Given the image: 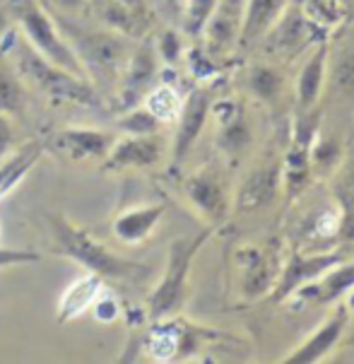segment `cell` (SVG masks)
Instances as JSON below:
<instances>
[{
  "instance_id": "cell-1",
  "label": "cell",
  "mask_w": 354,
  "mask_h": 364,
  "mask_svg": "<svg viewBox=\"0 0 354 364\" xmlns=\"http://www.w3.org/2000/svg\"><path fill=\"white\" fill-rule=\"evenodd\" d=\"M0 53L8 55L10 63L17 68L24 85L34 87L41 97H46L51 104H75V107H102L104 97L99 95L95 85L87 77L73 75L63 68L48 63L43 55L34 51L22 39L20 29H10L3 36Z\"/></svg>"
},
{
  "instance_id": "cell-2",
  "label": "cell",
  "mask_w": 354,
  "mask_h": 364,
  "mask_svg": "<svg viewBox=\"0 0 354 364\" xmlns=\"http://www.w3.org/2000/svg\"><path fill=\"white\" fill-rule=\"evenodd\" d=\"M48 227H51L55 251L77 263L87 273L99 275L102 280H135L147 270L145 265L118 256L111 246L97 239L87 227L70 220L65 213L48 215Z\"/></svg>"
},
{
  "instance_id": "cell-3",
  "label": "cell",
  "mask_w": 354,
  "mask_h": 364,
  "mask_svg": "<svg viewBox=\"0 0 354 364\" xmlns=\"http://www.w3.org/2000/svg\"><path fill=\"white\" fill-rule=\"evenodd\" d=\"M55 22L63 29L65 39L70 41L87 80L95 85L102 97L114 95L123 65H126L128 55L135 46L133 39L104 27H77V24H70V20H65V17Z\"/></svg>"
},
{
  "instance_id": "cell-4",
  "label": "cell",
  "mask_w": 354,
  "mask_h": 364,
  "mask_svg": "<svg viewBox=\"0 0 354 364\" xmlns=\"http://www.w3.org/2000/svg\"><path fill=\"white\" fill-rule=\"evenodd\" d=\"M213 232V227H205L203 232L193 234V237H178L169 244L164 273H161L159 282L147 297V318L150 321L181 314L186 299H188L191 270H193L200 249L210 242Z\"/></svg>"
},
{
  "instance_id": "cell-5",
  "label": "cell",
  "mask_w": 354,
  "mask_h": 364,
  "mask_svg": "<svg viewBox=\"0 0 354 364\" xmlns=\"http://www.w3.org/2000/svg\"><path fill=\"white\" fill-rule=\"evenodd\" d=\"M10 10L15 17V27L20 29L22 39L34 48L36 53L43 55L48 63L63 68L73 75L87 77L80 58L73 51L70 41L65 39L63 29L58 27L51 10L41 0H10Z\"/></svg>"
},
{
  "instance_id": "cell-6",
  "label": "cell",
  "mask_w": 354,
  "mask_h": 364,
  "mask_svg": "<svg viewBox=\"0 0 354 364\" xmlns=\"http://www.w3.org/2000/svg\"><path fill=\"white\" fill-rule=\"evenodd\" d=\"M220 338V333L210 328H198L181 316H166L152 321L150 331L142 336V350L154 362H181L200 353L208 341Z\"/></svg>"
},
{
  "instance_id": "cell-7",
  "label": "cell",
  "mask_w": 354,
  "mask_h": 364,
  "mask_svg": "<svg viewBox=\"0 0 354 364\" xmlns=\"http://www.w3.org/2000/svg\"><path fill=\"white\" fill-rule=\"evenodd\" d=\"M181 193L188 208L205 227H220L232 213V193L220 166L205 164L181 181Z\"/></svg>"
},
{
  "instance_id": "cell-8",
  "label": "cell",
  "mask_w": 354,
  "mask_h": 364,
  "mask_svg": "<svg viewBox=\"0 0 354 364\" xmlns=\"http://www.w3.org/2000/svg\"><path fill=\"white\" fill-rule=\"evenodd\" d=\"M116 135L104 131V128L92 126H60L46 135L43 150L53 152L55 157L65 159L73 164L97 162L102 164L109 155Z\"/></svg>"
},
{
  "instance_id": "cell-9",
  "label": "cell",
  "mask_w": 354,
  "mask_h": 364,
  "mask_svg": "<svg viewBox=\"0 0 354 364\" xmlns=\"http://www.w3.org/2000/svg\"><path fill=\"white\" fill-rule=\"evenodd\" d=\"M323 34V27H318L311 17L304 12V8L296 0H291L287 10L279 15V20L268 29V34L258 41V46H265L275 60L294 58L299 55L309 44Z\"/></svg>"
},
{
  "instance_id": "cell-10",
  "label": "cell",
  "mask_w": 354,
  "mask_h": 364,
  "mask_svg": "<svg viewBox=\"0 0 354 364\" xmlns=\"http://www.w3.org/2000/svg\"><path fill=\"white\" fill-rule=\"evenodd\" d=\"M159 70L161 63L157 51H154L152 39H140V44L133 46V51H130L126 65L121 70V77H118L114 92L118 111L138 107L145 100L147 92L159 82Z\"/></svg>"
},
{
  "instance_id": "cell-11",
  "label": "cell",
  "mask_w": 354,
  "mask_h": 364,
  "mask_svg": "<svg viewBox=\"0 0 354 364\" xmlns=\"http://www.w3.org/2000/svg\"><path fill=\"white\" fill-rule=\"evenodd\" d=\"M236 273H239V292L246 301H256L270 297L277 285L279 268L275 251H268L265 246L246 244L234 251Z\"/></svg>"
},
{
  "instance_id": "cell-12",
  "label": "cell",
  "mask_w": 354,
  "mask_h": 364,
  "mask_svg": "<svg viewBox=\"0 0 354 364\" xmlns=\"http://www.w3.org/2000/svg\"><path fill=\"white\" fill-rule=\"evenodd\" d=\"M282 193V162L270 159L253 166L232 193V213L256 215L268 210Z\"/></svg>"
},
{
  "instance_id": "cell-13",
  "label": "cell",
  "mask_w": 354,
  "mask_h": 364,
  "mask_svg": "<svg viewBox=\"0 0 354 364\" xmlns=\"http://www.w3.org/2000/svg\"><path fill=\"white\" fill-rule=\"evenodd\" d=\"M210 104H213V95L208 87H195L183 97V107L176 116V133L171 138L169 157L171 166H181L191 150L198 145L205 126L210 123Z\"/></svg>"
},
{
  "instance_id": "cell-14",
  "label": "cell",
  "mask_w": 354,
  "mask_h": 364,
  "mask_svg": "<svg viewBox=\"0 0 354 364\" xmlns=\"http://www.w3.org/2000/svg\"><path fill=\"white\" fill-rule=\"evenodd\" d=\"M166 140L161 133L152 135H118L104 157L102 171H128V169H154L166 157Z\"/></svg>"
},
{
  "instance_id": "cell-15",
  "label": "cell",
  "mask_w": 354,
  "mask_h": 364,
  "mask_svg": "<svg viewBox=\"0 0 354 364\" xmlns=\"http://www.w3.org/2000/svg\"><path fill=\"white\" fill-rule=\"evenodd\" d=\"M210 121L215 123L217 145L227 157H239L251 145V121H248L244 104H239L232 97L213 100V104H210Z\"/></svg>"
},
{
  "instance_id": "cell-16",
  "label": "cell",
  "mask_w": 354,
  "mask_h": 364,
  "mask_svg": "<svg viewBox=\"0 0 354 364\" xmlns=\"http://www.w3.org/2000/svg\"><path fill=\"white\" fill-rule=\"evenodd\" d=\"M350 321H352L350 306L345 304V299L338 301V309L326 318V323L318 326V328H316L301 345H296L287 357H282V362L284 364H313V362L326 360L328 355L335 353V348H338L340 341L345 338L347 328H350Z\"/></svg>"
},
{
  "instance_id": "cell-17",
  "label": "cell",
  "mask_w": 354,
  "mask_h": 364,
  "mask_svg": "<svg viewBox=\"0 0 354 364\" xmlns=\"http://www.w3.org/2000/svg\"><path fill=\"white\" fill-rule=\"evenodd\" d=\"M347 256L340 251H318V254H294L287 263L279 268L277 285L272 289L270 297L275 301H287L291 294L299 287L313 282L316 277H321L326 270H331L333 265L343 263Z\"/></svg>"
},
{
  "instance_id": "cell-18",
  "label": "cell",
  "mask_w": 354,
  "mask_h": 364,
  "mask_svg": "<svg viewBox=\"0 0 354 364\" xmlns=\"http://www.w3.org/2000/svg\"><path fill=\"white\" fill-rule=\"evenodd\" d=\"M246 0H217L213 15L203 29L205 48L213 58L229 55L234 48H239V34L244 24Z\"/></svg>"
},
{
  "instance_id": "cell-19",
  "label": "cell",
  "mask_w": 354,
  "mask_h": 364,
  "mask_svg": "<svg viewBox=\"0 0 354 364\" xmlns=\"http://www.w3.org/2000/svg\"><path fill=\"white\" fill-rule=\"evenodd\" d=\"M166 213L164 203H142L126 208L111 220V234L126 246H138L152 237Z\"/></svg>"
},
{
  "instance_id": "cell-20",
  "label": "cell",
  "mask_w": 354,
  "mask_h": 364,
  "mask_svg": "<svg viewBox=\"0 0 354 364\" xmlns=\"http://www.w3.org/2000/svg\"><path fill=\"white\" fill-rule=\"evenodd\" d=\"M352 287H354V261L345 258L343 263L333 265L331 270H326V273L321 277H316L313 282L299 287L291 297L306 301V304L328 306V304L343 301Z\"/></svg>"
},
{
  "instance_id": "cell-21",
  "label": "cell",
  "mask_w": 354,
  "mask_h": 364,
  "mask_svg": "<svg viewBox=\"0 0 354 364\" xmlns=\"http://www.w3.org/2000/svg\"><path fill=\"white\" fill-rule=\"evenodd\" d=\"M326 77H328V44H318L301 65L299 75L294 82V97H296V111L299 116L313 114L321 104V97L326 92Z\"/></svg>"
},
{
  "instance_id": "cell-22",
  "label": "cell",
  "mask_w": 354,
  "mask_h": 364,
  "mask_svg": "<svg viewBox=\"0 0 354 364\" xmlns=\"http://www.w3.org/2000/svg\"><path fill=\"white\" fill-rule=\"evenodd\" d=\"M102 287H104L102 277L85 270V275L73 280L63 289V294H60L58 306H55V323H70V321L85 316L92 309V304H95L97 294L102 292Z\"/></svg>"
},
{
  "instance_id": "cell-23",
  "label": "cell",
  "mask_w": 354,
  "mask_h": 364,
  "mask_svg": "<svg viewBox=\"0 0 354 364\" xmlns=\"http://www.w3.org/2000/svg\"><path fill=\"white\" fill-rule=\"evenodd\" d=\"M291 0H246L244 24L239 34V48H253L279 20Z\"/></svg>"
},
{
  "instance_id": "cell-24",
  "label": "cell",
  "mask_w": 354,
  "mask_h": 364,
  "mask_svg": "<svg viewBox=\"0 0 354 364\" xmlns=\"http://www.w3.org/2000/svg\"><path fill=\"white\" fill-rule=\"evenodd\" d=\"M90 8L99 20V27L123 34L133 41H138L145 32V12L128 8L121 0H92Z\"/></svg>"
},
{
  "instance_id": "cell-25",
  "label": "cell",
  "mask_w": 354,
  "mask_h": 364,
  "mask_svg": "<svg viewBox=\"0 0 354 364\" xmlns=\"http://www.w3.org/2000/svg\"><path fill=\"white\" fill-rule=\"evenodd\" d=\"M287 87V75L275 60H260L251 63L246 70V90L256 102L265 107H277Z\"/></svg>"
},
{
  "instance_id": "cell-26",
  "label": "cell",
  "mask_w": 354,
  "mask_h": 364,
  "mask_svg": "<svg viewBox=\"0 0 354 364\" xmlns=\"http://www.w3.org/2000/svg\"><path fill=\"white\" fill-rule=\"evenodd\" d=\"M41 155H43V145L36 143V140H29V143L17 147L12 155L0 159V200L5 196H10L29 176V171L36 166Z\"/></svg>"
},
{
  "instance_id": "cell-27",
  "label": "cell",
  "mask_w": 354,
  "mask_h": 364,
  "mask_svg": "<svg viewBox=\"0 0 354 364\" xmlns=\"http://www.w3.org/2000/svg\"><path fill=\"white\" fill-rule=\"evenodd\" d=\"M333 198L343 215V232L354 237V155H345L333 171Z\"/></svg>"
},
{
  "instance_id": "cell-28",
  "label": "cell",
  "mask_w": 354,
  "mask_h": 364,
  "mask_svg": "<svg viewBox=\"0 0 354 364\" xmlns=\"http://www.w3.org/2000/svg\"><path fill=\"white\" fill-rule=\"evenodd\" d=\"M24 109H27V85L8 55L0 53V114L17 119L24 114Z\"/></svg>"
},
{
  "instance_id": "cell-29",
  "label": "cell",
  "mask_w": 354,
  "mask_h": 364,
  "mask_svg": "<svg viewBox=\"0 0 354 364\" xmlns=\"http://www.w3.org/2000/svg\"><path fill=\"white\" fill-rule=\"evenodd\" d=\"M140 104L150 111L159 123H164L166 126V123L176 121L178 111H181V107H183V97L173 82H164V80H159V82L147 92L145 100H142Z\"/></svg>"
},
{
  "instance_id": "cell-30",
  "label": "cell",
  "mask_w": 354,
  "mask_h": 364,
  "mask_svg": "<svg viewBox=\"0 0 354 364\" xmlns=\"http://www.w3.org/2000/svg\"><path fill=\"white\" fill-rule=\"evenodd\" d=\"M328 85L333 87V92L345 97L347 102H354V46H343L340 55H333L331 46H328L326 87Z\"/></svg>"
},
{
  "instance_id": "cell-31",
  "label": "cell",
  "mask_w": 354,
  "mask_h": 364,
  "mask_svg": "<svg viewBox=\"0 0 354 364\" xmlns=\"http://www.w3.org/2000/svg\"><path fill=\"white\" fill-rule=\"evenodd\" d=\"M343 157H345V152L338 140H335L333 135L321 133V128H316L311 143H309V164H311V171L333 174L340 166V162H343Z\"/></svg>"
},
{
  "instance_id": "cell-32",
  "label": "cell",
  "mask_w": 354,
  "mask_h": 364,
  "mask_svg": "<svg viewBox=\"0 0 354 364\" xmlns=\"http://www.w3.org/2000/svg\"><path fill=\"white\" fill-rule=\"evenodd\" d=\"M116 128L121 135H152L161 133L164 123H159L142 104H138V107L121 109V114L116 116Z\"/></svg>"
},
{
  "instance_id": "cell-33",
  "label": "cell",
  "mask_w": 354,
  "mask_h": 364,
  "mask_svg": "<svg viewBox=\"0 0 354 364\" xmlns=\"http://www.w3.org/2000/svg\"><path fill=\"white\" fill-rule=\"evenodd\" d=\"M154 44V51L159 55V63L166 65V68H176L178 63L183 60V53H186V41H183V34L173 27H164L161 32L152 39Z\"/></svg>"
},
{
  "instance_id": "cell-34",
  "label": "cell",
  "mask_w": 354,
  "mask_h": 364,
  "mask_svg": "<svg viewBox=\"0 0 354 364\" xmlns=\"http://www.w3.org/2000/svg\"><path fill=\"white\" fill-rule=\"evenodd\" d=\"M215 5H217V0H186L183 12H181L183 32L198 39L210 20V15H213Z\"/></svg>"
},
{
  "instance_id": "cell-35",
  "label": "cell",
  "mask_w": 354,
  "mask_h": 364,
  "mask_svg": "<svg viewBox=\"0 0 354 364\" xmlns=\"http://www.w3.org/2000/svg\"><path fill=\"white\" fill-rule=\"evenodd\" d=\"M183 63H186V68H188L191 75H193L195 80H200V82H205V80H213L217 73H220L217 58H213V55L208 53V48H205V46H191V48H186Z\"/></svg>"
},
{
  "instance_id": "cell-36",
  "label": "cell",
  "mask_w": 354,
  "mask_h": 364,
  "mask_svg": "<svg viewBox=\"0 0 354 364\" xmlns=\"http://www.w3.org/2000/svg\"><path fill=\"white\" fill-rule=\"evenodd\" d=\"M92 318L99 321V323H116L118 318L123 316V304H121V299L116 297L111 289L107 287H102V292L97 294V299H95V304H92Z\"/></svg>"
},
{
  "instance_id": "cell-37",
  "label": "cell",
  "mask_w": 354,
  "mask_h": 364,
  "mask_svg": "<svg viewBox=\"0 0 354 364\" xmlns=\"http://www.w3.org/2000/svg\"><path fill=\"white\" fill-rule=\"evenodd\" d=\"M17 147H20V133H17L15 119L8 114H0V159L12 155Z\"/></svg>"
},
{
  "instance_id": "cell-38",
  "label": "cell",
  "mask_w": 354,
  "mask_h": 364,
  "mask_svg": "<svg viewBox=\"0 0 354 364\" xmlns=\"http://www.w3.org/2000/svg\"><path fill=\"white\" fill-rule=\"evenodd\" d=\"M41 254L29 249H3L0 246V268H10V265H24V263H39Z\"/></svg>"
},
{
  "instance_id": "cell-39",
  "label": "cell",
  "mask_w": 354,
  "mask_h": 364,
  "mask_svg": "<svg viewBox=\"0 0 354 364\" xmlns=\"http://www.w3.org/2000/svg\"><path fill=\"white\" fill-rule=\"evenodd\" d=\"M43 5H46L48 10H55L60 17H73V15H77V12L90 8L92 0H46Z\"/></svg>"
},
{
  "instance_id": "cell-40",
  "label": "cell",
  "mask_w": 354,
  "mask_h": 364,
  "mask_svg": "<svg viewBox=\"0 0 354 364\" xmlns=\"http://www.w3.org/2000/svg\"><path fill=\"white\" fill-rule=\"evenodd\" d=\"M183 3L186 0H159V5H164V8H169L171 12H183Z\"/></svg>"
},
{
  "instance_id": "cell-41",
  "label": "cell",
  "mask_w": 354,
  "mask_h": 364,
  "mask_svg": "<svg viewBox=\"0 0 354 364\" xmlns=\"http://www.w3.org/2000/svg\"><path fill=\"white\" fill-rule=\"evenodd\" d=\"M121 3H126L128 8H133V10H138V12H145L147 0H121Z\"/></svg>"
},
{
  "instance_id": "cell-42",
  "label": "cell",
  "mask_w": 354,
  "mask_h": 364,
  "mask_svg": "<svg viewBox=\"0 0 354 364\" xmlns=\"http://www.w3.org/2000/svg\"><path fill=\"white\" fill-rule=\"evenodd\" d=\"M345 304L350 306V311H354V287L347 292V297H345Z\"/></svg>"
},
{
  "instance_id": "cell-43",
  "label": "cell",
  "mask_w": 354,
  "mask_h": 364,
  "mask_svg": "<svg viewBox=\"0 0 354 364\" xmlns=\"http://www.w3.org/2000/svg\"><path fill=\"white\" fill-rule=\"evenodd\" d=\"M0 237H3V222H0Z\"/></svg>"
}]
</instances>
